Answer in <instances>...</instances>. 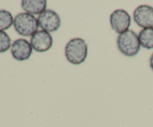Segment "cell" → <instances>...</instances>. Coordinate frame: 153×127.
Instances as JSON below:
<instances>
[{
  "label": "cell",
  "instance_id": "obj_1",
  "mask_svg": "<svg viewBox=\"0 0 153 127\" xmlns=\"http://www.w3.org/2000/svg\"><path fill=\"white\" fill-rule=\"evenodd\" d=\"M88 44L84 39L75 37L69 40L65 46V56L67 61L74 65H79L88 57Z\"/></svg>",
  "mask_w": 153,
  "mask_h": 127
},
{
  "label": "cell",
  "instance_id": "obj_5",
  "mask_svg": "<svg viewBox=\"0 0 153 127\" xmlns=\"http://www.w3.org/2000/svg\"><path fill=\"white\" fill-rule=\"evenodd\" d=\"M39 27L47 32H54L61 26V17L53 10L46 9L37 17Z\"/></svg>",
  "mask_w": 153,
  "mask_h": 127
},
{
  "label": "cell",
  "instance_id": "obj_12",
  "mask_svg": "<svg viewBox=\"0 0 153 127\" xmlns=\"http://www.w3.org/2000/svg\"><path fill=\"white\" fill-rule=\"evenodd\" d=\"M11 40L8 34L0 31V53L5 52L11 47Z\"/></svg>",
  "mask_w": 153,
  "mask_h": 127
},
{
  "label": "cell",
  "instance_id": "obj_11",
  "mask_svg": "<svg viewBox=\"0 0 153 127\" xmlns=\"http://www.w3.org/2000/svg\"><path fill=\"white\" fill-rule=\"evenodd\" d=\"M13 17L8 10H0V31L9 29L13 25Z\"/></svg>",
  "mask_w": 153,
  "mask_h": 127
},
{
  "label": "cell",
  "instance_id": "obj_3",
  "mask_svg": "<svg viewBox=\"0 0 153 127\" xmlns=\"http://www.w3.org/2000/svg\"><path fill=\"white\" fill-rule=\"evenodd\" d=\"M13 27L19 35L24 37H32L38 31L39 24L37 19L28 13H19L13 19Z\"/></svg>",
  "mask_w": 153,
  "mask_h": 127
},
{
  "label": "cell",
  "instance_id": "obj_2",
  "mask_svg": "<svg viewBox=\"0 0 153 127\" xmlns=\"http://www.w3.org/2000/svg\"><path fill=\"white\" fill-rule=\"evenodd\" d=\"M117 44L121 53L127 57L137 55L141 46L138 35L132 30H128L120 34L117 40Z\"/></svg>",
  "mask_w": 153,
  "mask_h": 127
},
{
  "label": "cell",
  "instance_id": "obj_9",
  "mask_svg": "<svg viewBox=\"0 0 153 127\" xmlns=\"http://www.w3.org/2000/svg\"><path fill=\"white\" fill-rule=\"evenodd\" d=\"M47 1L46 0H23L21 7L25 13L31 15H40L46 10Z\"/></svg>",
  "mask_w": 153,
  "mask_h": 127
},
{
  "label": "cell",
  "instance_id": "obj_6",
  "mask_svg": "<svg viewBox=\"0 0 153 127\" xmlns=\"http://www.w3.org/2000/svg\"><path fill=\"white\" fill-rule=\"evenodd\" d=\"M32 49L37 52H46L52 48L53 38L50 33L43 30L37 31L30 40Z\"/></svg>",
  "mask_w": 153,
  "mask_h": 127
},
{
  "label": "cell",
  "instance_id": "obj_10",
  "mask_svg": "<svg viewBox=\"0 0 153 127\" xmlns=\"http://www.w3.org/2000/svg\"><path fill=\"white\" fill-rule=\"evenodd\" d=\"M140 46L147 49H153V28H143L138 34Z\"/></svg>",
  "mask_w": 153,
  "mask_h": 127
},
{
  "label": "cell",
  "instance_id": "obj_13",
  "mask_svg": "<svg viewBox=\"0 0 153 127\" xmlns=\"http://www.w3.org/2000/svg\"><path fill=\"white\" fill-rule=\"evenodd\" d=\"M149 66H150L151 69H152V70L153 71V53L151 55L150 58H149Z\"/></svg>",
  "mask_w": 153,
  "mask_h": 127
},
{
  "label": "cell",
  "instance_id": "obj_4",
  "mask_svg": "<svg viewBox=\"0 0 153 127\" xmlns=\"http://www.w3.org/2000/svg\"><path fill=\"white\" fill-rule=\"evenodd\" d=\"M110 23L115 32L122 34L129 30L131 23V16L123 9H117L111 14Z\"/></svg>",
  "mask_w": 153,
  "mask_h": 127
},
{
  "label": "cell",
  "instance_id": "obj_8",
  "mask_svg": "<svg viewBox=\"0 0 153 127\" xmlns=\"http://www.w3.org/2000/svg\"><path fill=\"white\" fill-rule=\"evenodd\" d=\"M32 50L30 42L25 39H17L12 43L11 55L14 59L19 61L28 60L32 54Z\"/></svg>",
  "mask_w": 153,
  "mask_h": 127
},
{
  "label": "cell",
  "instance_id": "obj_7",
  "mask_svg": "<svg viewBox=\"0 0 153 127\" xmlns=\"http://www.w3.org/2000/svg\"><path fill=\"white\" fill-rule=\"evenodd\" d=\"M134 22L142 28H153V7L142 4L139 5L133 13Z\"/></svg>",
  "mask_w": 153,
  "mask_h": 127
}]
</instances>
